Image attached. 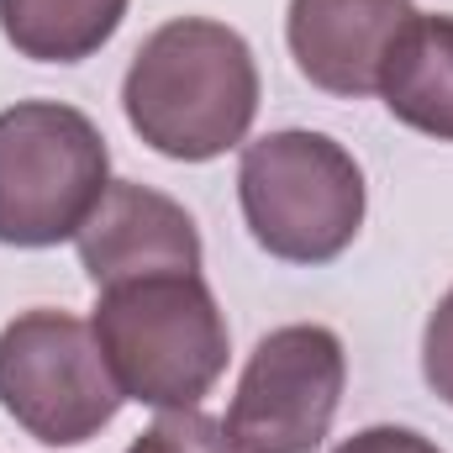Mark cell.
<instances>
[{
    "instance_id": "6da1fadb",
    "label": "cell",
    "mask_w": 453,
    "mask_h": 453,
    "mask_svg": "<svg viewBox=\"0 0 453 453\" xmlns=\"http://www.w3.org/2000/svg\"><path fill=\"white\" fill-rule=\"evenodd\" d=\"M132 132L180 164H206L237 148L258 116V64L242 32L211 16L164 21L121 80Z\"/></svg>"
},
{
    "instance_id": "7a4b0ae2",
    "label": "cell",
    "mask_w": 453,
    "mask_h": 453,
    "mask_svg": "<svg viewBox=\"0 0 453 453\" xmlns=\"http://www.w3.org/2000/svg\"><path fill=\"white\" fill-rule=\"evenodd\" d=\"M90 333L116 390L153 411H196L226 369V317L201 274L106 285Z\"/></svg>"
},
{
    "instance_id": "3957f363",
    "label": "cell",
    "mask_w": 453,
    "mask_h": 453,
    "mask_svg": "<svg viewBox=\"0 0 453 453\" xmlns=\"http://www.w3.org/2000/svg\"><path fill=\"white\" fill-rule=\"evenodd\" d=\"M237 201L269 258L333 264L364 226V169L338 137L285 127L242 148Z\"/></svg>"
},
{
    "instance_id": "277c9868",
    "label": "cell",
    "mask_w": 453,
    "mask_h": 453,
    "mask_svg": "<svg viewBox=\"0 0 453 453\" xmlns=\"http://www.w3.org/2000/svg\"><path fill=\"white\" fill-rule=\"evenodd\" d=\"M111 153L101 127L64 101H16L0 111V242H69L106 196Z\"/></svg>"
},
{
    "instance_id": "5b68a950",
    "label": "cell",
    "mask_w": 453,
    "mask_h": 453,
    "mask_svg": "<svg viewBox=\"0 0 453 453\" xmlns=\"http://www.w3.org/2000/svg\"><path fill=\"white\" fill-rule=\"evenodd\" d=\"M121 401L90 322L37 306L0 327V406L27 438L80 449L111 427Z\"/></svg>"
},
{
    "instance_id": "8992f818",
    "label": "cell",
    "mask_w": 453,
    "mask_h": 453,
    "mask_svg": "<svg viewBox=\"0 0 453 453\" xmlns=\"http://www.w3.org/2000/svg\"><path fill=\"white\" fill-rule=\"evenodd\" d=\"M348 385L342 338L322 322H290L242 364L237 395L226 406V438L237 453H317L333 433Z\"/></svg>"
},
{
    "instance_id": "52a82bcc",
    "label": "cell",
    "mask_w": 453,
    "mask_h": 453,
    "mask_svg": "<svg viewBox=\"0 0 453 453\" xmlns=\"http://www.w3.org/2000/svg\"><path fill=\"white\" fill-rule=\"evenodd\" d=\"M80 269L96 290L142 274H201V232L190 211L137 180H111L96 211L74 232Z\"/></svg>"
},
{
    "instance_id": "ba28073f",
    "label": "cell",
    "mask_w": 453,
    "mask_h": 453,
    "mask_svg": "<svg viewBox=\"0 0 453 453\" xmlns=\"http://www.w3.org/2000/svg\"><path fill=\"white\" fill-rule=\"evenodd\" d=\"M411 16V0H290L285 37L317 90L358 101L380 96V69Z\"/></svg>"
},
{
    "instance_id": "9c48e42d",
    "label": "cell",
    "mask_w": 453,
    "mask_h": 453,
    "mask_svg": "<svg viewBox=\"0 0 453 453\" xmlns=\"http://www.w3.org/2000/svg\"><path fill=\"white\" fill-rule=\"evenodd\" d=\"M380 96L401 127L453 142V16H411L380 69Z\"/></svg>"
},
{
    "instance_id": "30bf717a",
    "label": "cell",
    "mask_w": 453,
    "mask_h": 453,
    "mask_svg": "<svg viewBox=\"0 0 453 453\" xmlns=\"http://www.w3.org/2000/svg\"><path fill=\"white\" fill-rule=\"evenodd\" d=\"M127 0H0V32L21 58L80 64L116 37Z\"/></svg>"
},
{
    "instance_id": "8fae6325",
    "label": "cell",
    "mask_w": 453,
    "mask_h": 453,
    "mask_svg": "<svg viewBox=\"0 0 453 453\" xmlns=\"http://www.w3.org/2000/svg\"><path fill=\"white\" fill-rule=\"evenodd\" d=\"M127 453H237V443L226 438V422L196 411H164Z\"/></svg>"
},
{
    "instance_id": "7c38bea8",
    "label": "cell",
    "mask_w": 453,
    "mask_h": 453,
    "mask_svg": "<svg viewBox=\"0 0 453 453\" xmlns=\"http://www.w3.org/2000/svg\"><path fill=\"white\" fill-rule=\"evenodd\" d=\"M422 374H427V385L453 406V290L438 301V311L427 317V333H422Z\"/></svg>"
},
{
    "instance_id": "4fadbf2b",
    "label": "cell",
    "mask_w": 453,
    "mask_h": 453,
    "mask_svg": "<svg viewBox=\"0 0 453 453\" xmlns=\"http://www.w3.org/2000/svg\"><path fill=\"white\" fill-rule=\"evenodd\" d=\"M333 453H443L433 438L411 433V427H364L353 438H342Z\"/></svg>"
}]
</instances>
